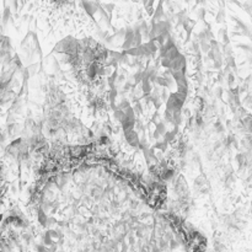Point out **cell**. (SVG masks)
<instances>
[{
	"mask_svg": "<svg viewBox=\"0 0 252 252\" xmlns=\"http://www.w3.org/2000/svg\"><path fill=\"white\" fill-rule=\"evenodd\" d=\"M224 20H225V12H224L223 9H220L219 12H218V16H217V19H215V21H217V22H222V21H224Z\"/></svg>",
	"mask_w": 252,
	"mask_h": 252,
	"instance_id": "6da1fadb",
	"label": "cell"
},
{
	"mask_svg": "<svg viewBox=\"0 0 252 252\" xmlns=\"http://www.w3.org/2000/svg\"><path fill=\"white\" fill-rule=\"evenodd\" d=\"M105 6V9H106V11H108V12H111L113 9H114V6H113V4H105L103 5Z\"/></svg>",
	"mask_w": 252,
	"mask_h": 252,
	"instance_id": "7a4b0ae2",
	"label": "cell"
},
{
	"mask_svg": "<svg viewBox=\"0 0 252 252\" xmlns=\"http://www.w3.org/2000/svg\"><path fill=\"white\" fill-rule=\"evenodd\" d=\"M167 135H165V139L166 140H172L174 139V137H175V132H172V133H166Z\"/></svg>",
	"mask_w": 252,
	"mask_h": 252,
	"instance_id": "3957f363",
	"label": "cell"
},
{
	"mask_svg": "<svg viewBox=\"0 0 252 252\" xmlns=\"http://www.w3.org/2000/svg\"><path fill=\"white\" fill-rule=\"evenodd\" d=\"M204 14H205V10H204V9H199V10H198V12H197V15H198V17H199V19H202V17H203V15H204Z\"/></svg>",
	"mask_w": 252,
	"mask_h": 252,
	"instance_id": "277c9868",
	"label": "cell"
}]
</instances>
